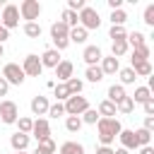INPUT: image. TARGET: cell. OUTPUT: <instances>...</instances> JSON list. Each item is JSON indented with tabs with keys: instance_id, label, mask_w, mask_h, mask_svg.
I'll use <instances>...</instances> for the list:
<instances>
[{
	"instance_id": "cell-16",
	"label": "cell",
	"mask_w": 154,
	"mask_h": 154,
	"mask_svg": "<svg viewBox=\"0 0 154 154\" xmlns=\"http://www.w3.org/2000/svg\"><path fill=\"white\" fill-rule=\"evenodd\" d=\"M118 140H120V147L123 149H128V152H132V149H140L137 147V140H135V132L132 130H120V135H118Z\"/></svg>"
},
{
	"instance_id": "cell-18",
	"label": "cell",
	"mask_w": 154,
	"mask_h": 154,
	"mask_svg": "<svg viewBox=\"0 0 154 154\" xmlns=\"http://www.w3.org/2000/svg\"><path fill=\"white\" fill-rule=\"evenodd\" d=\"M96 113H99V118H116V116H118L116 103H111L108 99H103V101L96 106Z\"/></svg>"
},
{
	"instance_id": "cell-12",
	"label": "cell",
	"mask_w": 154,
	"mask_h": 154,
	"mask_svg": "<svg viewBox=\"0 0 154 154\" xmlns=\"http://www.w3.org/2000/svg\"><path fill=\"white\" fill-rule=\"evenodd\" d=\"M48 106H51V101L46 99V96H34L31 99V103H29V108H31V116H38V118H43L46 113H48Z\"/></svg>"
},
{
	"instance_id": "cell-50",
	"label": "cell",
	"mask_w": 154,
	"mask_h": 154,
	"mask_svg": "<svg viewBox=\"0 0 154 154\" xmlns=\"http://www.w3.org/2000/svg\"><path fill=\"white\" fill-rule=\"evenodd\" d=\"M140 154H154V147L147 144V147H140Z\"/></svg>"
},
{
	"instance_id": "cell-10",
	"label": "cell",
	"mask_w": 154,
	"mask_h": 154,
	"mask_svg": "<svg viewBox=\"0 0 154 154\" xmlns=\"http://www.w3.org/2000/svg\"><path fill=\"white\" fill-rule=\"evenodd\" d=\"M29 135H34V140H36V142L48 140V137H51V123H48L46 118H36V120H34V125H31V132H29Z\"/></svg>"
},
{
	"instance_id": "cell-11",
	"label": "cell",
	"mask_w": 154,
	"mask_h": 154,
	"mask_svg": "<svg viewBox=\"0 0 154 154\" xmlns=\"http://www.w3.org/2000/svg\"><path fill=\"white\" fill-rule=\"evenodd\" d=\"M101 58H103V51H101L99 46H87V48H84V53H82V60L87 63V67L99 65V63H101Z\"/></svg>"
},
{
	"instance_id": "cell-32",
	"label": "cell",
	"mask_w": 154,
	"mask_h": 154,
	"mask_svg": "<svg viewBox=\"0 0 154 154\" xmlns=\"http://www.w3.org/2000/svg\"><path fill=\"white\" fill-rule=\"evenodd\" d=\"M116 111H118V113H123V116H128V113H132V111H135V103H132V99H130V96H125V99H120V101L116 103Z\"/></svg>"
},
{
	"instance_id": "cell-5",
	"label": "cell",
	"mask_w": 154,
	"mask_h": 154,
	"mask_svg": "<svg viewBox=\"0 0 154 154\" xmlns=\"http://www.w3.org/2000/svg\"><path fill=\"white\" fill-rule=\"evenodd\" d=\"M63 106H65V116H82L87 108H91V106H89V101H87V96H82V94L70 96Z\"/></svg>"
},
{
	"instance_id": "cell-43",
	"label": "cell",
	"mask_w": 154,
	"mask_h": 154,
	"mask_svg": "<svg viewBox=\"0 0 154 154\" xmlns=\"http://www.w3.org/2000/svg\"><path fill=\"white\" fill-rule=\"evenodd\" d=\"M84 7H87V2H84V0H67V7H65V10L79 12V10H84Z\"/></svg>"
},
{
	"instance_id": "cell-49",
	"label": "cell",
	"mask_w": 154,
	"mask_h": 154,
	"mask_svg": "<svg viewBox=\"0 0 154 154\" xmlns=\"http://www.w3.org/2000/svg\"><path fill=\"white\" fill-rule=\"evenodd\" d=\"M96 154H113V147H99Z\"/></svg>"
},
{
	"instance_id": "cell-47",
	"label": "cell",
	"mask_w": 154,
	"mask_h": 154,
	"mask_svg": "<svg viewBox=\"0 0 154 154\" xmlns=\"http://www.w3.org/2000/svg\"><path fill=\"white\" fill-rule=\"evenodd\" d=\"M7 91H10V84L0 77V96H7Z\"/></svg>"
},
{
	"instance_id": "cell-34",
	"label": "cell",
	"mask_w": 154,
	"mask_h": 154,
	"mask_svg": "<svg viewBox=\"0 0 154 154\" xmlns=\"http://www.w3.org/2000/svg\"><path fill=\"white\" fill-rule=\"evenodd\" d=\"M65 130L67 132H79L82 130V118L79 116H67L65 118Z\"/></svg>"
},
{
	"instance_id": "cell-37",
	"label": "cell",
	"mask_w": 154,
	"mask_h": 154,
	"mask_svg": "<svg viewBox=\"0 0 154 154\" xmlns=\"http://www.w3.org/2000/svg\"><path fill=\"white\" fill-rule=\"evenodd\" d=\"M60 22H65L70 29H75V26H79V19H77V12H72V10H63V19Z\"/></svg>"
},
{
	"instance_id": "cell-3",
	"label": "cell",
	"mask_w": 154,
	"mask_h": 154,
	"mask_svg": "<svg viewBox=\"0 0 154 154\" xmlns=\"http://www.w3.org/2000/svg\"><path fill=\"white\" fill-rule=\"evenodd\" d=\"M77 19H79V26L87 29V31L101 26V17H99V12H96L91 5H87L84 10H79V12H77Z\"/></svg>"
},
{
	"instance_id": "cell-29",
	"label": "cell",
	"mask_w": 154,
	"mask_h": 154,
	"mask_svg": "<svg viewBox=\"0 0 154 154\" xmlns=\"http://www.w3.org/2000/svg\"><path fill=\"white\" fill-rule=\"evenodd\" d=\"M128 41H111V55L113 58H123L125 53H128Z\"/></svg>"
},
{
	"instance_id": "cell-24",
	"label": "cell",
	"mask_w": 154,
	"mask_h": 154,
	"mask_svg": "<svg viewBox=\"0 0 154 154\" xmlns=\"http://www.w3.org/2000/svg\"><path fill=\"white\" fill-rule=\"evenodd\" d=\"M84 77H87V82H91V84H99V82L103 79V72H101V67H99V65H91V67H87Z\"/></svg>"
},
{
	"instance_id": "cell-40",
	"label": "cell",
	"mask_w": 154,
	"mask_h": 154,
	"mask_svg": "<svg viewBox=\"0 0 154 154\" xmlns=\"http://www.w3.org/2000/svg\"><path fill=\"white\" fill-rule=\"evenodd\" d=\"M46 116H51V118H60V116H65V106H63L60 101H55V103L48 106V113H46Z\"/></svg>"
},
{
	"instance_id": "cell-17",
	"label": "cell",
	"mask_w": 154,
	"mask_h": 154,
	"mask_svg": "<svg viewBox=\"0 0 154 154\" xmlns=\"http://www.w3.org/2000/svg\"><path fill=\"white\" fill-rule=\"evenodd\" d=\"M29 140H31V135L14 132V135L10 137V147H12L14 152H26V147H29Z\"/></svg>"
},
{
	"instance_id": "cell-41",
	"label": "cell",
	"mask_w": 154,
	"mask_h": 154,
	"mask_svg": "<svg viewBox=\"0 0 154 154\" xmlns=\"http://www.w3.org/2000/svg\"><path fill=\"white\" fill-rule=\"evenodd\" d=\"M36 147H38L43 154H55V152H58V147H55V142H53L51 137H48V140H43V142H38Z\"/></svg>"
},
{
	"instance_id": "cell-52",
	"label": "cell",
	"mask_w": 154,
	"mask_h": 154,
	"mask_svg": "<svg viewBox=\"0 0 154 154\" xmlns=\"http://www.w3.org/2000/svg\"><path fill=\"white\" fill-rule=\"evenodd\" d=\"M2 55H5V46L0 43V58H2Z\"/></svg>"
},
{
	"instance_id": "cell-15",
	"label": "cell",
	"mask_w": 154,
	"mask_h": 154,
	"mask_svg": "<svg viewBox=\"0 0 154 154\" xmlns=\"http://www.w3.org/2000/svg\"><path fill=\"white\" fill-rule=\"evenodd\" d=\"M72 72H75V65H72L70 60H60L58 67H55V77H58V82H63V84L72 77Z\"/></svg>"
},
{
	"instance_id": "cell-28",
	"label": "cell",
	"mask_w": 154,
	"mask_h": 154,
	"mask_svg": "<svg viewBox=\"0 0 154 154\" xmlns=\"http://www.w3.org/2000/svg\"><path fill=\"white\" fill-rule=\"evenodd\" d=\"M128 46H132V48H137V46H142V43H147V36L142 34V31H128Z\"/></svg>"
},
{
	"instance_id": "cell-27",
	"label": "cell",
	"mask_w": 154,
	"mask_h": 154,
	"mask_svg": "<svg viewBox=\"0 0 154 154\" xmlns=\"http://www.w3.org/2000/svg\"><path fill=\"white\" fill-rule=\"evenodd\" d=\"M87 36H89V31H87V29H82V26L70 29V43H84V41H87Z\"/></svg>"
},
{
	"instance_id": "cell-48",
	"label": "cell",
	"mask_w": 154,
	"mask_h": 154,
	"mask_svg": "<svg viewBox=\"0 0 154 154\" xmlns=\"http://www.w3.org/2000/svg\"><path fill=\"white\" fill-rule=\"evenodd\" d=\"M7 38H10V31H7V29H5L2 24H0V43H5Z\"/></svg>"
},
{
	"instance_id": "cell-1",
	"label": "cell",
	"mask_w": 154,
	"mask_h": 154,
	"mask_svg": "<svg viewBox=\"0 0 154 154\" xmlns=\"http://www.w3.org/2000/svg\"><path fill=\"white\" fill-rule=\"evenodd\" d=\"M120 130H123V125H120V120L118 118H99V123H96V137H99V142H101V147H111L113 144V140L120 135Z\"/></svg>"
},
{
	"instance_id": "cell-4",
	"label": "cell",
	"mask_w": 154,
	"mask_h": 154,
	"mask_svg": "<svg viewBox=\"0 0 154 154\" xmlns=\"http://www.w3.org/2000/svg\"><path fill=\"white\" fill-rule=\"evenodd\" d=\"M17 10H19V17L26 22H36L41 17V2L38 0H22Z\"/></svg>"
},
{
	"instance_id": "cell-20",
	"label": "cell",
	"mask_w": 154,
	"mask_h": 154,
	"mask_svg": "<svg viewBox=\"0 0 154 154\" xmlns=\"http://www.w3.org/2000/svg\"><path fill=\"white\" fill-rule=\"evenodd\" d=\"M125 96H128V94H125V87H120V84H111V87H108V96H106V99H108L111 103H118V101L125 99Z\"/></svg>"
},
{
	"instance_id": "cell-30",
	"label": "cell",
	"mask_w": 154,
	"mask_h": 154,
	"mask_svg": "<svg viewBox=\"0 0 154 154\" xmlns=\"http://www.w3.org/2000/svg\"><path fill=\"white\" fill-rule=\"evenodd\" d=\"M125 22H128L125 10H111V26H123Z\"/></svg>"
},
{
	"instance_id": "cell-53",
	"label": "cell",
	"mask_w": 154,
	"mask_h": 154,
	"mask_svg": "<svg viewBox=\"0 0 154 154\" xmlns=\"http://www.w3.org/2000/svg\"><path fill=\"white\" fill-rule=\"evenodd\" d=\"M14 154H29V152H14Z\"/></svg>"
},
{
	"instance_id": "cell-39",
	"label": "cell",
	"mask_w": 154,
	"mask_h": 154,
	"mask_svg": "<svg viewBox=\"0 0 154 154\" xmlns=\"http://www.w3.org/2000/svg\"><path fill=\"white\" fill-rule=\"evenodd\" d=\"M79 118H82V125H84V123H87V125H96V123H99V113H96V108H87Z\"/></svg>"
},
{
	"instance_id": "cell-13",
	"label": "cell",
	"mask_w": 154,
	"mask_h": 154,
	"mask_svg": "<svg viewBox=\"0 0 154 154\" xmlns=\"http://www.w3.org/2000/svg\"><path fill=\"white\" fill-rule=\"evenodd\" d=\"M38 60H41V65H43V67L55 70V67H58V63H60L63 58H60V53H58L55 48H46V51L41 53V58H38Z\"/></svg>"
},
{
	"instance_id": "cell-35",
	"label": "cell",
	"mask_w": 154,
	"mask_h": 154,
	"mask_svg": "<svg viewBox=\"0 0 154 154\" xmlns=\"http://www.w3.org/2000/svg\"><path fill=\"white\" fill-rule=\"evenodd\" d=\"M135 132V140H137V147H147L149 142H152V132L149 130H144V128H140V130H132Z\"/></svg>"
},
{
	"instance_id": "cell-23",
	"label": "cell",
	"mask_w": 154,
	"mask_h": 154,
	"mask_svg": "<svg viewBox=\"0 0 154 154\" xmlns=\"http://www.w3.org/2000/svg\"><path fill=\"white\" fill-rule=\"evenodd\" d=\"M130 67H132V72H135L137 77H152V63H149V60L135 63V65H130Z\"/></svg>"
},
{
	"instance_id": "cell-8",
	"label": "cell",
	"mask_w": 154,
	"mask_h": 154,
	"mask_svg": "<svg viewBox=\"0 0 154 154\" xmlns=\"http://www.w3.org/2000/svg\"><path fill=\"white\" fill-rule=\"evenodd\" d=\"M0 24H2L7 31L19 26V10H17V5H5V7H2V14H0Z\"/></svg>"
},
{
	"instance_id": "cell-42",
	"label": "cell",
	"mask_w": 154,
	"mask_h": 154,
	"mask_svg": "<svg viewBox=\"0 0 154 154\" xmlns=\"http://www.w3.org/2000/svg\"><path fill=\"white\" fill-rule=\"evenodd\" d=\"M147 26H154V2H149L147 7H144V19H142Z\"/></svg>"
},
{
	"instance_id": "cell-25",
	"label": "cell",
	"mask_w": 154,
	"mask_h": 154,
	"mask_svg": "<svg viewBox=\"0 0 154 154\" xmlns=\"http://www.w3.org/2000/svg\"><path fill=\"white\" fill-rule=\"evenodd\" d=\"M118 77H120V87L135 84V79H137V75L132 72V67H120V70H118Z\"/></svg>"
},
{
	"instance_id": "cell-46",
	"label": "cell",
	"mask_w": 154,
	"mask_h": 154,
	"mask_svg": "<svg viewBox=\"0 0 154 154\" xmlns=\"http://www.w3.org/2000/svg\"><path fill=\"white\" fill-rule=\"evenodd\" d=\"M111 10H123V0H106Z\"/></svg>"
},
{
	"instance_id": "cell-38",
	"label": "cell",
	"mask_w": 154,
	"mask_h": 154,
	"mask_svg": "<svg viewBox=\"0 0 154 154\" xmlns=\"http://www.w3.org/2000/svg\"><path fill=\"white\" fill-rule=\"evenodd\" d=\"M108 38H111V41H125V38H128L125 26H111V29H108Z\"/></svg>"
},
{
	"instance_id": "cell-31",
	"label": "cell",
	"mask_w": 154,
	"mask_h": 154,
	"mask_svg": "<svg viewBox=\"0 0 154 154\" xmlns=\"http://www.w3.org/2000/svg\"><path fill=\"white\" fill-rule=\"evenodd\" d=\"M24 34L29 38H41V24L38 22H24Z\"/></svg>"
},
{
	"instance_id": "cell-44",
	"label": "cell",
	"mask_w": 154,
	"mask_h": 154,
	"mask_svg": "<svg viewBox=\"0 0 154 154\" xmlns=\"http://www.w3.org/2000/svg\"><path fill=\"white\" fill-rule=\"evenodd\" d=\"M142 108H144V116H154V96H152L149 101H144Z\"/></svg>"
},
{
	"instance_id": "cell-2",
	"label": "cell",
	"mask_w": 154,
	"mask_h": 154,
	"mask_svg": "<svg viewBox=\"0 0 154 154\" xmlns=\"http://www.w3.org/2000/svg\"><path fill=\"white\" fill-rule=\"evenodd\" d=\"M51 41H53V48L60 53V51H65L67 46H70V26L65 24V22H53L51 24Z\"/></svg>"
},
{
	"instance_id": "cell-33",
	"label": "cell",
	"mask_w": 154,
	"mask_h": 154,
	"mask_svg": "<svg viewBox=\"0 0 154 154\" xmlns=\"http://www.w3.org/2000/svg\"><path fill=\"white\" fill-rule=\"evenodd\" d=\"M14 125L19 128L17 132H24V135H29V132H31V125H34V118H29V116H19Z\"/></svg>"
},
{
	"instance_id": "cell-21",
	"label": "cell",
	"mask_w": 154,
	"mask_h": 154,
	"mask_svg": "<svg viewBox=\"0 0 154 154\" xmlns=\"http://www.w3.org/2000/svg\"><path fill=\"white\" fill-rule=\"evenodd\" d=\"M58 154H84V147L79 144V142H63L60 144V149H58Z\"/></svg>"
},
{
	"instance_id": "cell-26",
	"label": "cell",
	"mask_w": 154,
	"mask_h": 154,
	"mask_svg": "<svg viewBox=\"0 0 154 154\" xmlns=\"http://www.w3.org/2000/svg\"><path fill=\"white\" fill-rule=\"evenodd\" d=\"M130 99H132V103H144V101L152 99V91H149L147 87H135V94H132Z\"/></svg>"
},
{
	"instance_id": "cell-19",
	"label": "cell",
	"mask_w": 154,
	"mask_h": 154,
	"mask_svg": "<svg viewBox=\"0 0 154 154\" xmlns=\"http://www.w3.org/2000/svg\"><path fill=\"white\" fill-rule=\"evenodd\" d=\"M144 60H149V46H147V43H142V46L132 48V58H130V65H135V63H144Z\"/></svg>"
},
{
	"instance_id": "cell-6",
	"label": "cell",
	"mask_w": 154,
	"mask_h": 154,
	"mask_svg": "<svg viewBox=\"0 0 154 154\" xmlns=\"http://www.w3.org/2000/svg\"><path fill=\"white\" fill-rule=\"evenodd\" d=\"M19 67H22L24 77H41V72H43V65H41V60H38L36 53H29Z\"/></svg>"
},
{
	"instance_id": "cell-22",
	"label": "cell",
	"mask_w": 154,
	"mask_h": 154,
	"mask_svg": "<svg viewBox=\"0 0 154 154\" xmlns=\"http://www.w3.org/2000/svg\"><path fill=\"white\" fill-rule=\"evenodd\" d=\"M65 87H67V91H70V96H77V94H82V89H84V82L79 79V77H70L67 82H65Z\"/></svg>"
},
{
	"instance_id": "cell-7",
	"label": "cell",
	"mask_w": 154,
	"mask_h": 154,
	"mask_svg": "<svg viewBox=\"0 0 154 154\" xmlns=\"http://www.w3.org/2000/svg\"><path fill=\"white\" fill-rule=\"evenodd\" d=\"M17 118H19V108H17V103L10 101V99L0 101V120H2L5 125H14Z\"/></svg>"
},
{
	"instance_id": "cell-45",
	"label": "cell",
	"mask_w": 154,
	"mask_h": 154,
	"mask_svg": "<svg viewBox=\"0 0 154 154\" xmlns=\"http://www.w3.org/2000/svg\"><path fill=\"white\" fill-rule=\"evenodd\" d=\"M142 128L152 132V130H154V116H144V123H142Z\"/></svg>"
},
{
	"instance_id": "cell-14",
	"label": "cell",
	"mask_w": 154,
	"mask_h": 154,
	"mask_svg": "<svg viewBox=\"0 0 154 154\" xmlns=\"http://www.w3.org/2000/svg\"><path fill=\"white\" fill-rule=\"evenodd\" d=\"M99 67H101V72H103V77H106V75H116V72L120 70V63H118V58H113V55H103L101 63H99Z\"/></svg>"
},
{
	"instance_id": "cell-51",
	"label": "cell",
	"mask_w": 154,
	"mask_h": 154,
	"mask_svg": "<svg viewBox=\"0 0 154 154\" xmlns=\"http://www.w3.org/2000/svg\"><path fill=\"white\" fill-rule=\"evenodd\" d=\"M113 154H130L128 149H123V147H118V149H113Z\"/></svg>"
},
{
	"instance_id": "cell-36",
	"label": "cell",
	"mask_w": 154,
	"mask_h": 154,
	"mask_svg": "<svg viewBox=\"0 0 154 154\" xmlns=\"http://www.w3.org/2000/svg\"><path fill=\"white\" fill-rule=\"evenodd\" d=\"M53 96H55V99H58L60 103H65V101L70 99V91H67V87H65L63 82H58V84L53 87Z\"/></svg>"
},
{
	"instance_id": "cell-9",
	"label": "cell",
	"mask_w": 154,
	"mask_h": 154,
	"mask_svg": "<svg viewBox=\"0 0 154 154\" xmlns=\"http://www.w3.org/2000/svg\"><path fill=\"white\" fill-rule=\"evenodd\" d=\"M2 79L7 82V84H14V87H19L26 77H24V72H22V67L17 65V63H7L5 67H2Z\"/></svg>"
}]
</instances>
